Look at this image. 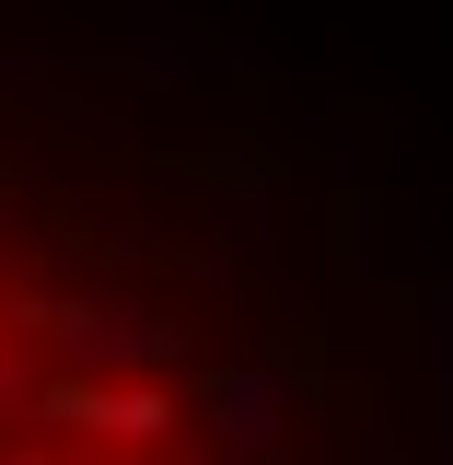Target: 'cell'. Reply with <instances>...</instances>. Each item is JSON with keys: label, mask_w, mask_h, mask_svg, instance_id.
Returning <instances> with one entry per match:
<instances>
[{"label": "cell", "mask_w": 453, "mask_h": 465, "mask_svg": "<svg viewBox=\"0 0 453 465\" xmlns=\"http://www.w3.org/2000/svg\"><path fill=\"white\" fill-rule=\"evenodd\" d=\"M35 396H47V384H24V361H12V326H0V407H24V419H35Z\"/></svg>", "instance_id": "277c9868"}, {"label": "cell", "mask_w": 453, "mask_h": 465, "mask_svg": "<svg viewBox=\"0 0 453 465\" xmlns=\"http://www.w3.org/2000/svg\"><path fill=\"white\" fill-rule=\"evenodd\" d=\"M0 465H12V454H0Z\"/></svg>", "instance_id": "5b68a950"}, {"label": "cell", "mask_w": 453, "mask_h": 465, "mask_svg": "<svg viewBox=\"0 0 453 465\" xmlns=\"http://www.w3.org/2000/svg\"><path fill=\"white\" fill-rule=\"evenodd\" d=\"M47 349L70 372H94V384H174L186 326L140 314V302H105V291H58L47 302Z\"/></svg>", "instance_id": "7a4b0ae2"}, {"label": "cell", "mask_w": 453, "mask_h": 465, "mask_svg": "<svg viewBox=\"0 0 453 465\" xmlns=\"http://www.w3.org/2000/svg\"><path fill=\"white\" fill-rule=\"evenodd\" d=\"M35 430L58 442H94V465H163V442L186 430L174 384H94V372H58L35 396Z\"/></svg>", "instance_id": "6da1fadb"}, {"label": "cell", "mask_w": 453, "mask_h": 465, "mask_svg": "<svg viewBox=\"0 0 453 465\" xmlns=\"http://www.w3.org/2000/svg\"><path fill=\"white\" fill-rule=\"evenodd\" d=\"M198 419H210V442L244 465H280V430H291V372L280 361H222V372H198Z\"/></svg>", "instance_id": "3957f363"}]
</instances>
